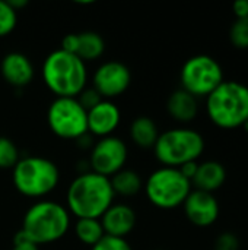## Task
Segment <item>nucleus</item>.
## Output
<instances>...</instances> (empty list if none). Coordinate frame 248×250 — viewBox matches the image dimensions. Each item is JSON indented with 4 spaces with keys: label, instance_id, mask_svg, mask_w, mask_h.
<instances>
[{
    "label": "nucleus",
    "instance_id": "1",
    "mask_svg": "<svg viewBox=\"0 0 248 250\" xmlns=\"http://www.w3.org/2000/svg\"><path fill=\"white\" fill-rule=\"evenodd\" d=\"M114 190L108 177L86 171L77 174L67 188L66 208L69 214L79 218L99 220L114 204Z\"/></svg>",
    "mask_w": 248,
    "mask_h": 250
},
{
    "label": "nucleus",
    "instance_id": "2",
    "mask_svg": "<svg viewBox=\"0 0 248 250\" xmlns=\"http://www.w3.org/2000/svg\"><path fill=\"white\" fill-rule=\"evenodd\" d=\"M41 75L45 86L56 98H76L88 82L86 63L61 48L45 57Z\"/></svg>",
    "mask_w": 248,
    "mask_h": 250
},
{
    "label": "nucleus",
    "instance_id": "3",
    "mask_svg": "<svg viewBox=\"0 0 248 250\" xmlns=\"http://www.w3.org/2000/svg\"><path fill=\"white\" fill-rule=\"evenodd\" d=\"M70 229L67 208L54 201H38L23 215L22 231L37 246L50 245L63 239Z\"/></svg>",
    "mask_w": 248,
    "mask_h": 250
},
{
    "label": "nucleus",
    "instance_id": "4",
    "mask_svg": "<svg viewBox=\"0 0 248 250\" xmlns=\"http://www.w3.org/2000/svg\"><path fill=\"white\" fill-rule=\"evenodd\" d=\"M206 113L221 129H237L248 120V86L238 81H224L206 97Z\"/></svg>",
    "mask_w": 248,
    "mask_h": 250
},
{
    "label": "nucleus",
    "instance_id": "5",
    "mask_svg": "<svg viewBox=\"0 0 248 250\" xmlns=\"http://www.w3.org/2000/svg\"><path fill=\"white\" fill-rule=\"evenodd\" d=\"M12 171L16 190L26 198H44L50 195L60 182L58 167L44 157L29 155L20 158Z\"/></svg>",
    "mask_w": 248,
    "mask_h": 250
},
{
    "label": "nucleus",
    "instance_id": "6",
    "mask_svg": "<svg viewBox=\"0 0 248 250\" xmlns=\"http://www.w3.org/2000/svg\"><path fill=\"white\" fill-rule=\"evenodd\" d=\"M203 151V136L197 130L189 127H175L159 133V138L153 146V154L162 167L174 168L197 161Z\"/></svg>",
    "mask_w": 248,
    "mask_h": 250
},
{
    "label": "nucleus",
    "instance_id": "7",
    "mask_svg": "<svg viewBox=\"0 0 248 250\" xmlns=\"http://www.w3.org/2000/svg\"><path fill=\"white\" fill-rule=\"evenodd\" d=\"M143 188L148 201L159 209L181 207L193 190L191 182L174 167L156 168L149 174Z\"/></svg>",
    "mask_w": 248,
    "mask_h": 250
},
{
    "label": "nucleus",
    "instance_id": "8",
    "mask_svg": "<svg viewBox=\"0 0 248 250\" xmlns=\"http://www.w3.org/2000/svg\"><path fill=\"white\" fill-rule=\"evenodd\" d=\"M224 81L221 63L208 54H196L187 59L180 72L181 89L197 100L210 95Z\"/></svg>",
    "mask_w": 248,
    "mask_h": 250
},
{
    "label": "nucleus",
    "instance_id": "9",
    "mask_svg": "<svg viewBox=\"0 0 248 250\" xmlns=\"http://www.w3.org/2000/svg\"><path fill=\"white\" fill-rule=\"evenodd\" d=\"M47 123L57 138L76 141L88 133V111L77 98H54L47 110Z\"/></svg>",
    "mask_w": 248,
    "mask_h": 250
},
{
    "label": "nucleus",
    "instance_id": "10",
    "mask_svg": "<svg viewBox=\"0 0 248 250\" xmlns=\"http://www.w3.org/2000/svg\"><path fill=\"white\" fill-rule=\"evenodd\" d=\"M127 158L129 151L126 142L117 136H107L94 144L88 164L91 171L110 179L124 168Z\"/></svg>",
    "mask_w": 248,
    "mask_h": 250
},
{
    "label": "nucleus",
    "instance_id": "11",
    "mask_svg": "<svg viewBox=\"0 0 248 250\" xmlns=\"http://www.w3.org/2000/svg\"><path fill=\"white\" fill-rule=\"evenodd\" d=\"M132 83L130 69L117 60L99 64L92 76V88L102 100H113L124 94Z\"/></svg>",
    "mask_w": 248,
    "mask_h": 250
},
{
    "label": "nucleus",
    "instance_id": "12",
    "mask_svg": "<svg viewBox=\"0 0 248 250\" xmlns=\"http://www.w3.org/2000/svg\"><path fill=\"white\" fill-rule=\"evenodd\" d=\"M184 214L187 220L200 229L210 227L219 218V202L213 193L202 192V190H191L187 199L183 204Z\"/></svg>",
    "mask_w": 248,
    "mask_h": 250
},
{
    "label": "nucleus",
    "instance_id": "13",
    "mask_svg": "<svg viewBox=\"0 0 248 250\" xmlns=\"http://www.w3.org/2000/svg\"><path fill=\"white\" fill-rule=\"evenodd\" d=\"M61 50L75 54L82 62H94L105 51L104 38L95 31H83L79 34H67L61 40Z\"/></svg>",
    "mask_w": 248,
    "mask_h": 250
},
{
    "label": "nucleus",
    "instance_id": "14",
    "mask_svg": "<svg viewBox=\"0 0 248 250\" xmlns=\"http://www.w3.org/2000/svg\"><path fill=\"white\" fill-rule=\"evenodd\" d=\"M121 122V111L110 100H102L88 111V133L96 138L113 136Z\"/></svg>",
    "mask_w": 248,
    "mask_h": 250
},
{
    "label": "nucleus",
    "instance_id": "15",
    "mask_svg": "<svg viewBox=\"0 0 248 250\" xmlns=\"http://www.w3.org/2000/svg\"><path fill=\"white\" fill-rule=\"evenodd\" d=\"M105 236L126 239L134 229L137 217L127 204H113L99 218Z\"/></svg>",
    "mask_w": 248,
    "mask_h": 250
},
{
    "label": "nucleus",
    "instance_id": "16",
    "mask_svg": "<svg viewBox=\"0 0 248 250\" xmlns=\"http://www.w3.org/2000/svg\"><path fill=\"white\" fill-rule=\"evenodd\" d=\"M0 73L10 86L25 88L34 79V66L28 56L19 51H12L1 59Z\"/></svg>",
    "mask_w": 248,
    "mask_h": 250
},
{
    "label": "nucleus",
    "instance_id": "17",
    "mask_svg": "<svg viewBox=\"0 0 248 250\" xmlns=\"http://www.w3.org/2000/svg\"><path fill=\"white\" fill-rule=\"evenodd\" d=\"M225 180H227L225 167L219 161L208 160L199 163L196 176L191 180V186H194L196 190L213 193L224 186Z\"/></svg>",
    "mask_w": 248,
    "mask_h": 250
},
{
    "label": "nucleus",
    "instance_id": "18",
    "mask_svg": "<svg viewBox=\"0 0 248 250\" xmlns=\"http://www.w3.org/2000/svg\"><path fill=\"white\" fill-rule=\"evenodd\" d=\"M167 111L174 120L190 123L197 117L199 100L181 88L175 89L167 100Z\"/></svg>",
    "mask_w": 248,
    "mask_h": 250
},
{
    "label": "nucleus",
    "instance_id": "19",
    "mask_svg": "<svg viewBox=\"0 0 248 250\" xmlns=\"http://www.w3.org/2000/svg\"><path fill=\"white\" fill-rule=\"evenodd\" d=\"M129 135L134 145H137L139 148H143V149H149V148L155 146V144L159 138V130H158L156 123L151 117L140 116L132 122Z\"/></svg>",
    "mask_w": 248,
    "mask_h": 250
},
{
    "label": "nucleus",
    "instance_id": "20",
    "mask_svg": "<svg viewBox=\"0 0 248 250\" xmlns=\"http://www.w3.org/2000/svg\"><path fill=\"white\" fill-rule=\"evenodd\" d=\"M110 182H111V188L114 190V195L115 196L118 195L123 198L134 196L143 188V182H142L140 174L134 170H127V168H123L121 171H118L117 174L110 177Z\"/></svg>",
    "mask_w": 248,
    "mask_h": 250
},
{
    "label": "nucleus",
    "instance_id": "21",
    "mask_svg": "<svg viewBox=\"0 0 248 250\" xmlns=\"http://www.w3.org/2000/svg\"><path fill=\"white\" fill-rule=\"evenodd\" d=\"M75 236L82 245L92 248L105 236V233L99 220L79 218L75 224Z\"/></svg>",
    "mask_w": 248,
    "mask_h": 250
},
{
    "label": "nucleus",
    "instance_id": "22",
    "mask_svg": "<svg viewBox=\"0 0 248 250\" xmlns=\"http://www.w3.org/2000/svg\"><path fill=\"white\" fill-rule=\"evenodd\" d=\"M19 160L20 157L16 144L6 136H0V170L13 168Z\"/></svg>",
    "mask_w": 248,
    "mask_h": 250
},
{
    "label": "nucleus",
    "instance_id": "23",
    "mask_svg": "<svg viewBox=\"0 0 248 250\" xmlns=\"http://www.w3.org/2000/svg\"><path fill=\"white\" fill-rule=\"evenodd\" d=\"M229 41L235 48H248V18L235 19L229 28Z\"/></svg>",
    "mask_w": 248,
    "mask_h": 250
},
{
    "label": "nucleus",
    "instance_id": "24",
    "mask_svg": "<svg viewBox=\"0 0 248 250\" xmlns=\"http://www.w3.org/2000/svg\"><path fill=\"white\" fill-rule=\"evenodd\" d=\"M18 23V12L9 4V1L0 0V38L13 32Z\"/></svg>",
    "mask_w": 248,
    "mask_h": 250
},
{
    "label": "nucleus",
    "instance_id": "25",
    "mask_svg": "<svg viewBox=\"0 0 248 250\" xmlns=\"http://www.w3.org/2000/svg\"><path fill=\"white\" fill-rule=\"evenodd\" d=\"M91 250H133L126 239H117L111 236H104Z\"/></svg>",
    "mask_w": 248,
    "mask_h": 250
},
{
    "label": "nucleus",
    "instance_id": "26",
    "mask_svg": "<svg viewBox=\"0 0 248 250\" xmlns=\"http://www.w3.org/2000/svg\"><path fill=\"white\" fill-rule=\"evenodd\" d=\"M215 250H240V240L234 233L225 231L218 236L215 242Z\"/></svg>",
    "mask_w": 248,
    "mask_h": 250
},
{
    "label": "nucleus",
    "instance_id": "27",
    "mask_svg": "<svg viewBox=\"0 0 248 250\" xmlns=\"http://www.w3.org/2000/svg\"><path fill=\"white\" fill-rule=\"evenodd\" d=\"M76 98H77V101L80 103V105H82L86 111H89V110L94 108L98 103L102 101L101 95H99L94 88H85Z\"/></svg>",
    "mask_w": 248,
    "mask_h": 250
},
{
    "label": "nucleus",
    "instance_id": "28",
    "mask_svg": "<svg viewBox=\"0 0 248 250\" xmlns=\"http://www.w3.org/2000/svg\"><path fill=\"white\" fill-rule=\"evenodd\" d=\"M12 250H39V246H37L35 243H32L22 230H19L15 237H13V248Z\"/></svg>",
    "mask_w": 248,
    "mask_h": 250
},
{
    "label": "nucleus",
    "instance_id": "29",
    "mask_svg": "<svg viewBox=\"0 0 248 250\" xmlns=\"http://www.w3.org/2000/svg\"><path fill=\"white\" fill-rule=\"evenodd\" d=\"M197 167H199V163L197 161H191V163H187L184 166H181L178 170L181 171V174L187 179V180H193V177L196 176V171H197Z\"/></svg>",
    "mask_w": 248,
    "mask_h": 250
},
{
    "label": "nucleus",
    "instance_id": "30",
    "mask_svg": "<svg viewBox=\"0 0 248 250\" xmlns=\"http://www.w3.org/2000/svg\"><path fill=\"white\" fill-rule=\"evenodd\" d=\"M234 15L237 19L240 18H248V0H238L232 6Z\"/></svg>",
    "mask_w": 248,
    "mask_h": 250
},
{
    "label": "nucleus",
    "instance_id": "31",
    "mask_svg": "<svg viewBox=\"0 0 248 250\" xmlns=\"http://www.w3.org/2000/svg\"><path fill=\"white\" fill-rule=\"evenodd\" d=\"M9 4L18 12L19 9H22V7H25L26 4H28V1L26 0H9Z\"/></svg>",
    "mask_w": 248,
    "mask_h": 250
},
{
    "label": "nucleus",
    "instance_id": "32",
    "mask_svg": "<svg viewBox=\"0 0 248 250\" xmlns=\"http://www.w3.org/2000/svg\"><path fill=\"white\" fill-rule=\"evenodd\" d=\"M244 127H247V130H248V120L244 123Z\"/></svg>",
    "mask_w": 248,
    "mask_h": 250
}]
</instances>
